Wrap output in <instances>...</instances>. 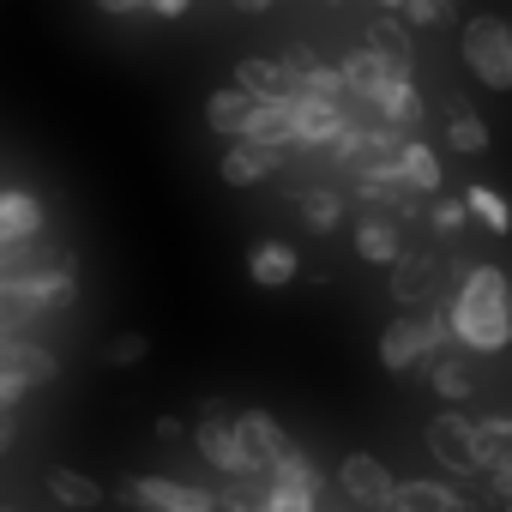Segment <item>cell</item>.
Listing matches in <instances>:
<instances>
[{
	"label": "cell",
	"mask_w": 512,
	"mask_h": 512,
	"mask_svg": "<svg viewBox=\"0 0 512 512\" xmlns=\"http://www.w3.org/2000/svg\"><path fill=\"white\" fill-rule=\"evenodd\" d=\"M506 296H512V278L500 266H470L464 284H458V296H452V308H446L452 338L464 350H476V356L506 350L512 344V308H506Z\"/></svg>",
	"instance_id": "1"
},
{
	"label": "cell",
	"mask_w": 512,
	"mask_h": 512,
	"mask_svg": "<svg viewBox=\"0 0 512 512\" xmlns=\"http://www.w3.org/2000/svg\"><path fill=\"white\" fill-rule=\"evenodd\" d=\"M446 338H452V320H446L440 308L398 314V320L380 332V362H386L392 374H410V368H422L434 350H446Z\"/></svg>",
	"instance_id": "2"
},
{
	"label": "cell",
	"mask_w": 512,
	"mask_h": 512,
	"mask_svg": "<svg viewBox=\"0 0 512 512\" xmlns=\"http://www.w3.org/2000/svg\"><path fill=\"white\" fill-rule=\"evenodd\" d=\"M464 67L488 85V91H512V25L494 13L464 19Z\"/></svg>",
	"instance_id": "3"
},
{
	"label": "cell",
	"mask_w": 512,
	"mask_h": 512,
	"mask_svg": "<svg viewBox=\"0 0 512 512\" xmlns=\"http://www.w3.org/2000/svg\"><path fill=\"white\" fill-rule=\"evenodd\" d=\"M428 452H434V464L440 470H452V476H482V446H476V416H464V410H440L434 422H428Z\"/></svg>",
	"instance_id": "4"
},
{
	"label": "cell",
	"mask_w": 512,
	"mask_h": 512,
	"mask_svg": "<svg viewBox=\"0 0 512 512\" xmlns=\"http://www.w3.org/2000/svg\"><path fill=\"white\" fill-rule=\"evenodd\" d=\"M193 446H199V458H205L217 476H247V470H260V464H253V452L241 446V434H235V416H223V404H205V416H199V428H193Z\"/></svg>",
	"instance_id": "5"
},
{
	"label": "cell",
	"mask_w": 512,
	"mask_h": 512,
	"mask_svg": "<svg viewBox=\"0 0 512 512\" xmlns=\"http://www.w3.org/2000/svg\"><path fill=\"white\" fill-rule=\"evenodd\" d=\"M121 500L139 506V512H217V494H205L193 482H175V476H127Z\"/></svg>",
	"instance_id": "6"
},
{
	"label": "cell",
	"mask_w": 512,
	"mask_h": 512,
	"mask_svg": "<svg viewBox=\"0 0 512 512\" xmlns=\"http://www.w3.org/2000/svg\"><path fill=\"white\" fill-rule=\"evenodd\" d=\"M344 103L338 97H314V91H290V127H296V145H332L344 133Z\"/></svg>",
	"instance_id": "7"
},
{
	"label": "cell",
	"mask_w": 512,
	"mask_h": 512,
	"mask_svg": "<svg viewBox=\"0 0 512 512\" xmlns=\"http://www.w3.org/2000/svg\"><path fill=\"white\" fill-rule=\"evenodd\" d=\"M235 434H241V446L253 452V464H260V470H272V464L296 446L272 410H241V416H235Z\"/></svg>",
	"instance_id": "8"
},
{
	"label": "cell",
	"mask_w": 512,
	"mask_h": 512,
	"mask_svg": "<svg viewBox=\"0 0 512 512\" xmlns=\"http://www.w3.org/2000/svg\"><path fill=\"white\" fill-rule=\"evenodd\" d=\"M0 374H25L31 386H43V380L61 374V356L43 350V344L25 338V332H0Z\"/></svg>",
	"instance_id": "9"
},
{
	"label": "cell",
	"mask_w": 512,
	"mask_h": 512,
	"mask_svg": "<svg viewBox=\"0 0 512 512\" xmlns=\"http://www.w3.org/2000/svg\"><path fill=\"white\" fill-rule=\"evenodd\" d=\"M278 163H284V151H278V145H253V139H235V145L223 151V169H217V175H223L229 187H260V181H266Z\"/></svg>",
	"instance_id": "10"
},
{
	"label": "cell",
	"mask_w": 512,
	"mask_h": 512,
	"mask_svg": "<svg viewBox=\"0 0 512 512\" xmlns=\"http://www.w3.org/2000/svg\"><path fill=\"white\" fill-rule=\"evenodd\" d=\"M338 488H344L356 506H380V500L392 494V476H386V464H380L374 452H350V458L338 464Z\"/></svg>",
	"instance_id": "11"
},
{
	"label": "cell",
	"mask_w": 512,
	"mask_h": 512,
	"mask_svg": "<svg viewBox=\"0 0 512 512\" xmlns=\"http://www.w3.org/2000/svg\"><path fill=\"white\" fill-rule=\"evenodd\" d=\"M296 272H302V253L290 241H260V247L247 253V278L260 284V290H290Z\"/></svg>",
	"instance_id": "12"
},
{
	"label": "cell",
	"mask_w": 512,
	"mask_h": 512,
	"mask_svg": "<svg viewBox=\"0 0 512 512\" xmlns=\"http://www.w3.org/2000/svg\"><path fill=\"white\" fill-rule=\"evenodd\" d=\"M241 139L290 151V145H296V127H290V97H266V103H253V109H247V121H241Z\"/></svg>",
	"instance_id": "13"
},
{
	"label": "cell",
	"mask_w": 512,
	"mask_h": 512,
	"mask_svg": "<svg viewBox=\"0 0 512 512\" xmlns=\"http://www.w3.org/2000/svg\"><path fill=\"white\" fill-rule=\"evenodd\" d=\"M452 500H458V482L410 476V482H392V494L380 506H392V512H452Z\"/></svg>",
	"instance_id": "14"
},
{
	"label": "cell",
	"mask_w": 512,
	"mask_h": 512,
	"mask_svg": "<svg viewBox=\"0 0 512 512\" xmlns=\"http://www.w3.org/2000/svg\"><path fill=\"white\" fill-rule=\"evenodd\" d=\"M43 235V199L25 187H0V241H37Z\"/></svg>",
	"instance_id": "15"
},
{
	"label": "cell",
	"mask_w": 512,
	"mask_h": 512,
	"mask_svg": "<svg viewBox=\"0 0 512 512\" xmlns=\"http://www.w3.org/2000/svg\"><path fill=\"white\" fill-rule=\"evenodd\" d=\"M434 284H440V260H434V253H398V260H392V296L404 308L428 302Z\"/></svg>",
	"instance_id": "16"
},
{
	"label": "cell",
	"mask_w": 512,
	"mask_h": 512,
	"mask_svg": "<svg viewBox=\"0 0 512 512\" xmlns=\"http://www.w3.org/2000/svg\"><path fill=\"white\" fill-rule=\"evenodd\" d=\"M368 49L392 67V73H410L416 67V43H410V19H392L386 7H380V19L368 25Z\"/></svg>",
	"instance_id": "17"
},
{
	"label": "cell",
	"mask_w": 512,
	"mask_h": 512,
	"mask_svg": "<svg viewBox=\"0 0 512 512\" xmlns=\"http://www.w3.org/2000/svg\"><path fill=\"white\" fill-rule=\"evenodd\" d=\"M235 85L253 97V103H266V97H290V73L266 55H241L235 61Z\"/></svg>",
	"instance_id": "18"
},
{
	"label": "cell",
	"mask_w": 512,
	"mask_h": 512,
	"mask_svg": "<svg viewBox=\"0 0 512 512\" xmlns=\"http://www.w3.org/2000/svg\"><path fill=\"white\" fill-rule=\"evenodd\" d=\"M392 163H398V181H404L410 193H440V157H434V145L404 139Z\"/></svg>",
	"instance_id": "19"
},
{
	"label": "cell",
	"mask_w": 512,
	"mask_h": 512,
	"mask_svg": "<svg viewBox=\"0 0 512 512\" xmlns=\"http://www.w3.org/2000/svg\"><path fill=\"white\" fill-rule=\"evenodd\" d=\"M422 368H428V386H434L446 404H464V398L476 392V368H470L464 356H446V350H434Z\"/></svg>",
	"instance_id": "20"
},
{
	"label": "cell",
	"mask_w": 512,
	"mask_h": 512,
	"mask_svg": "<svg viewBox=\"0 0 512 512\" xmlns=\"http://www.w3.org/2000/svg\"><path fill=\"white\" fill-rule=\"evenodd\" d=\"M49 494H55L61 506H73V512H97V506H103V482H91V476L73 470V464H49Z\"/></svg>",
	"instance_id": "21"
},
{
	"label": "cell",
	"mask_w": 512,
	"mask_h": 512,
	"mask_svg": "<svg viewBox=\"0 0 512 512\" xmlns=\"http://www.w3.org/2000/svg\"><path fill=\"white\" fill-rule=\"evenodd\" d=\"M356 253H362L368 266H392L398 253H404L398 223H392V217H362V223H356Z\"/></svg>",
	"instance_id": "22"
},
{
	"label": "cell",
	"mask_w": 512,
	"mask_h": 512,
	"mask_svg": "<svg viewBox=\"0 0 512 512\" xmlns=\"http://www.w3.org/2000/svg\"><path fill=\"white\" fill-rule=\"evenodd\" d=\"M247 109H253V97H247L241 85H223V91H211V97H205V127H211V133H223V139H241Z\"/></svg>",
	"instance_id": "23"
},
{
	"label": "cell",
	"mask_w": 512,
	"mask_h": 512,
	"mask_svg": "<svg viewBox=\"0 0 512 512\" xmlns=\"http://www.w3.org/2000/svg\"><path fill=\"white\" fill-rule=\"evenodd\" d=\"M446 145H452V151H464V157H482V151H488V121H482V115H470L464 103H452Z\"/></svg>",
	"instance_id": "24"
},
{
	"label": "cell",
	"mask_w": 512,
	"mask_h": 512,
	"mask_svg": "<svg viewBox=\"0 0 512 512\" xmlns=\"http://www.w3.org/2000/svg\"><path fill=\"white\" fill-rule=\"evenodd\" d=\"M266 476H272L278 488H302V494H320V470H314V458H308L302 446H290V452H284V458H278Z\"/></svg>",
	"instance_id": "25"
},
{
	"label": "cell",
	"mask_w": 512,
	"mask_h": 512,
	"mask_svg": "<svg viewBox=\"0 0 512 512\" xmlns=\"http://www.w3.org/2000/svg\"><path fill=\"white\" fill-rule=\"evenodd\" d=\"M464 205H470V217H476L482 229H494V235H506V229H512V205H506L494 187H482V181H476V187L464 193Z\"/></svg>",
	"instance_id": "26"
},
{
	"label": "cell",
	"mask_w": 512,
	"mask_h": 512,
	"mask_svg": "<svg viewBox=\"0 0 512 512\" xmlns=\"http://www.w3.org/2000/svg\"><path fill=\"white\" fill-rule=\"evenodd\" d=\"M338 217H344V199H338L332 187H308V193H302V223H308L314 235H332Z\"/></svg>",
	"instance_id": "27"
},
{
	"label": "cell",
	"mask_w": 512,
	"mask_h": 512,
	"mask_svg": "<svg viewBox=\"0 0 512 512\" xmlns=\"http://www.w3.org/2000/svg\"><path fill=\"white\" fill-rule=\"evenodd\" d=\"M476 446H482V470L512 458V416H476Z\"/></svg>",
	"instance_id": "28"
},
{
	"label": "cell",
	"mask_w": 512,
	"mask_h": 512,
	"mask_svg": "<svg viewBox=\"0 0 512 512\" xmlns=\"http://www.w3.org/2000/svg\"><path fill=\"white\" fill-rule=\"evenodd\" d=\"M253 512H320V494H302V488H278L272 476H266V494H260V506Z\"/></svg>",
	"instance_id": "29"
},
{
	"label": "cell",
	"mask_w": 512,
	"mask_h": 512,
	"mask_svg": "<svg viewBox=\"0 0 512 512\" xmlns=\"http://www.w3.org/2000/svg\"><path fill=\"white\" fill-rule=\"evenodd\" d=\"M145 356H151V338H145V332H115V338H109V350H103V362H109V368H139Z\"/></svg>",
	"instance_id": "30"
},
{
	"label": "cell",
	"mask_w": 512,
	"mask_h": 512,
	"mask_svg": "<svg viewBox=\"0 0 512 512\" xmlns=\"http://www.w3.org/2000/svg\"><path fill=\"white\" fill-rule=\"evenodd\" d=\"M452 7H458V0H404V19L422 25V31H446L452 25Z\"/></svg>",
	"instance_id": "31"
},
{
	"label": "cell",
	"mask_w": 512,
	"mask_h": 512,
	"mask_svg": "<svg viewBox=\"0 0 512 512\" xmlns=\"http://www.w3.org/2000/svg\"><path fill=\"white\" fill-rule=\"evenodd\" d=\"M464 223H470V205L464 199H434V229L440 235H458Z\"/></svg>",
	"instance_id": "32"
},
{
	"label": "cell",
	"mask_w": 512,
	"mask_h": 512,
	"mask_svg": "<svg viewBox=\"0 0 512 512\" xmlns=\"http://www.w3.org/2000/svg\"><path fill=\"white\" fill-rule=\"evenodd\" d=\"M482 476H488V482H482V488H488V494H494V506H500V500H512V458H500V464H488V470H482Z\"/></svg>",
	"instance_id": "33"
},
{
	"label": "cell",
	"mask_w": 512,
	"mask_h": 512,
	"mask_svg": "<svg viewBox=\"0 0 512 512\" xmlns=\"http://www.w3.org/2000/svg\"><path fill=\"white\" fill-rule=\"evenodd\" d=\"M278 67H284V73H290V91H296V85H302V79H308V73H314V67H320V61H314V55H308V49H284V61H278Z\"/></svg>",
	"instance_id": "34"
},
{
	"label": "cell",
	"mask_w": 512,
	"mask_h": 512,
	"mask_svg": "<svg viewBox=\"0 0 512 512\" xmlns=\"http://www.w3.org/2000/svg\"><path fill=\"white\" fill-rule=\"evenodd\" d=\"M31 398V380L25 374H0V410H19Z\"/></svg>",
	"instance_id": "35"
},
{
	"label": "cell",
	"mask_w": 512,
	"mask_h": 512,
	"mask_svg": "<svg viewBox=\"0 0 512 512\" xmlns=\"http://www.w3.org/2000/svg\"><path fill=\"white\" fill-rule=\"evenodd\" d=\"M193 7V0H151V13H163V19H181Z\"/></svg>",
	"instance_id": "36"
},
{
	"label": "cell",
	"mask_w": 512,
	"mask_h": 512,
	"mask_svg": "<svg viewBox=\"0 0 512 512\" xmlns=\"http://www.w3.org/2000/svg\"><path fill=\"white\" fill-rule=\"evenodd\" d=\"M151 434H157V440H181V416H157Z\"/></svg>",
	"instance_id": "37"
},
{
	"label": "cell",
	"mask_w": 512,
	"mask_h": 512,
	"mask_svg": "<svg viewBox=\"0 0 512 512\" xmlns=\"http://www.w3.org/2000/svg\"><path fill=\"white\" fill-rule=\"evenodd\" d=\"M103 13H139V7H151V0H97Z\"/></svg>",
	"instance_id": "38"
},
{
	"label": "cell",
	"mask_w": 512,
	"mask_h": 512,
	"mask_svg": "<svg viewBox=\"0 0 512 512\" xmlns=\"http://www.w3.org/2000/svg\"><path fill=\"white\" fill-rule=\"evenodd\" d=\"M19 253H25V241H0V272H7V266L19 260Z\"/></svg>",
	"instance_id": "39"
},
{
	"label": "cell",
	"mask_w": 512,
	"mask_h": 512,
	"mask_svg": "<svg viewBox=\"0 0 512 512\" xmlns=\"http://www.w3.org/2000/svg\"><path fill=\"white\" fill-rule=\"evenodd\" d=\"M13 446V410H0V452Z\"/></svg>",
	"instance_id": "40"
},
{
	"label": "cell",
	"mask_w": 512,
	"mask_h": 512,
	"mask_svg": "<svg viewBox=\"0 0 512 512\" xmlns=\"http://www.w3.org/2000/svg\"><path fill=\"white\" fill-rule=\"evenodd\" d=\"M374 7H386V13H398V7H404V0H374Z\"/></svg>",
	"instance_id": "41"
},
{
	"label": "cell",
	"mask_w": 512,
	"mask_h": 512,
	"mask_svg": "<svg viewBox=\"0 0 512 512\" xmlns=\"http://www.w3.org/2000/svg\"><path fill=\"white\" fill-rule=\"evenodd\" d=\"M241 7H272V0H241Z\"/></svg>",
	"instance_id": "42"
},
{
	"label": "cell",
	"mask_w": 512,
	"mask_h": 512,
	"mask_svg": "<svg viewBox=\"0 0 512 512\" xmlns=\"http://www.w3.org/2000/svg\"><path fill=\"white\" fill-rule=\"evenodd\" d=\"M500 512H512V500H500Z\"/></svg>",
	"instance_id": "43"
},
{
	"label": "cell",
	"mask_w": 512,
	"mask_h": 512,
	"mask_svg": "<svg viewBox=\"0 0 512 512\" xmlns=\"http://www.w3.org/2000/svg\"><path fill=\"white\" fill-rule=\"evenodd\" d=\"M374 512H392V506H374Z\"/></svg>",
	"instance_id": "44"
},
{
	"label": "cell",
	"mask_w": 512,
	"mask_h": 512,
	"mask_svg": "<svg viewBox=\"0 0 512 512\" xmlns=\"http://www.w3.org/2000/svg\"><path fill=\"white\" fill-rule=\"evenodd\" d=\"M0 512H13V506H0Z\"/></svg>",
	"instance_id": "45"
},
{
	"label": "cell",
	"mask_w": 512,
	"mask_h": 512,
	"mask_svg": "<svg viewBox=\"0 0 512 512\" xmlns=\"http://www.w3.org/2000/svg\"><path fill=\"white\" fill-rule=\"evenodd\" d=\"M506 308H512V296H506Z\"/></svg>",
	"instance_id": "46"
},
{
	"label": "cell",
	"mask_w": 512,
	"mask_h": 512,
	"mask_svg": "<svg viewBox=\"0 0 512 512\" xmlns=\"http://www.w3.org/2000/svg\"><path fill=\"white\" fill-rule=\"evenodd\" d=\"M338 7H344V0H338Z\"/></svg>",
	"instance_id": "47"
},
{
	"label": "cell",
	"mask_w": 512,
	"mask_h": 512,
	"mask_svg": "<svg viewBox=\"0 0 512 512\" xmlns=\"http://www.w3.org/2000/svg\"><path fill=\"white\" fill-rule=\"evenodd\" d=\"M332 512H338V506H332Z\"/></svg>",
	"instance_id": "48"
}]
</instances>
